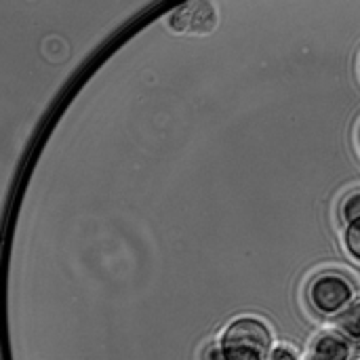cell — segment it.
Wrapping results in <instances>:
<instances>
[{
  "instance_id": "1",
  "label": "cell",
  "mask_w": 360,
  "mask_h": 360,
  "mask_svg": "<svg viewBox=\"0 0 360 360\" xmlns=\"http://www.w3.org/2000/svg\"><path fill=\"white\" fill-rule=\"evenodd\" d=\"M217 346L224 360H268L274 350L270 327L253 316L232 321L224 329Z\"/></svg>"
},
{
  "instance_id": "2",
  "label": "cell",
  "mask_w": 360,
  "mask_h": 360,
  "mask_svg": "<svg viewBox=\"0 0 360 360\" xmlns=\"http://www.w3.org/2000/svg\"><path fill=\"white\" fill-rule=\"evenodd\" d=\"M356 289L352 281L340 272H323L312 278L308 287V302L321 316H340L350 304H354Z\"/></svg>"
},
{
  "instance_id": "3",
  "label": "cell",
  "mask_w": 360,
  "mask_h": 360,
  "mask_svg": "<svg viewBox=\"0 0 360 360\" xmlns=\"http://www.w3.org/2000/svg\"><path fill=\"white\" fill-rule=\"evenodd\" d=\"M354 348L340 333H323L310 348L308 360H352Z\"/></svg>"
},
{
  "instance_id": "4",
  "label": "cell",
  "mask_w": 360,
  "mask_h": 360,
  "mask_svg": "<svg viewBox=\"0 0 360 360\" xmlns=\"http://www.w3.org/2000/svg\"><path fill=\"white\" fill-rule=\"evenodd\" d=\"M335 327L340 335H344L348 342H360V300L350 304L338 319Z\"/></svg>"
},
{
  "instance_id": "5",
  "label": "cell",
  "mask_w": 360,
  "mask_h": 360,
  "mask_svg": "<svg viewBox=\"0 0 360 360\" xmlns=\"http://www.w3.org/2000/svg\"><path fill=\"white\" fill-rule=\"evenodd\" d=\"M194 4H181L173 11V15L169 17V23L173 30L177 32H186L192 30V17H194Z\"/></svg>"
},
{
  "instance_id": "6",
  "label": "cell",
  "mask_w": 360,
  "mask_h": 360,
  "mask_svg": "<svg viewBox=\"0 0 360 360\" xmlns=\"http://www.w3.org/2000/svg\"><path fill=\"white\" fill-rule=\"evenodd\" d=\"M344 245H346V251L348 255L359 262L360 264V219L354 224H348L346 226V232H344Z\"/></svg>"
},
{
  "instance_id": "7",
  "label": "cell",
  "mask_w": 360,
  "mask_h": 360,
  "mask_svg": "<svg viewBox=\"0 0 360 360\" xmlns=\"http://www.w3.org/2000/svg\"><path fill=\"white\" fill-rule=\"evenodd\" d=\"M342 219L348 224H354L360 219V190L359 192H350L344 202H342Z\"/></svg>"
},
{
  "instance_id": "8",
  "label": "cell",
  "mask_w": 360,
  "mask_h": 360,
  "mask_svg": "<svg viewBox=\"0 0 360 360\" xmlns=\"http://www.w3.org/2000/svg\"><path fill=\"white\" fill-rule=\"evenodd\" d=\"M268 360H300L297 352L289 346H274V350L270 352Z\"/></svg>"
},
{
  "instance_id": "9",
  "label": "cell",
  "mask_w": 360,
  "mask_h": 360,
  "mask_svg": "<svg viewBox=\"0 0 360 360\" xmlns=\"http://www.w3.org/2000/svg\"><path fill=\"white\" fill-rule=\"evenodd\" d=\"M205 360H224L221 359V352H219V346H211L205 352Z\"/></svg>"
},
{
  "instance_id": "10",
  "label": "cell",
  "mask_w": 360,
  "mask_h": 360,
  "mask_svg": "<svg viewBox=\"0 0 360 360\" xmlns=\"http://www.w3.org/2000/svg\"><path fill=\"white\" fill-rule=\"evenodd\" d=\"M354 360H360V356H359V359H354Z\"/></svg>"
}]
</instances>
